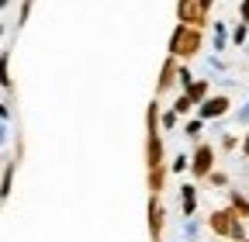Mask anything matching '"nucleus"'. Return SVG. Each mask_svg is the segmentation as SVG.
<instances>
[{"label":"nucleus","mask_w":249,"mask_h":242,"mask_svg":"<svg viewBox=\"0 0 249 242\" xmlns=\"http://www.w3.org/2000/svg\"><path fill=\"white\" fill-rule=\"evenodd\" d=\"M160 111H156V104H149L145 111V125H149V138H145V163L149 166H163V142L160 135H156V125H160Z\"/></svg>","instance_id":"1"},{"label":"nucleus","mask_w":249,"mask_h":242,"mask_svg":"<svg viewBox=\"0 0 249 242\" xmlns=\"http://www.w3.org/2000/svg\"><path fill=\"white\" fill-rule=\"evenodd\" d=\"M201 49V35H197V28L194 24H180L177 32H173V38H170V52L173 55H194Z\"/></svg>","instance_id":"2"},{"label":"nucleus","mask_w":249,"mask_h":242,"mask_svg":"<svg viewBox=\"0 0 249 242\" xmlns=\"http://www.w3.org/2000/svg\"><path fill=\"white\" fill-rule=\"evenodd\" d=\"M211 232L242 239V225H239V215H235V211H214V215H211Z\"/></svg>","instance_id":"3"},{"label":"nucleus","mask_w":249,"mask_h":242,"mask_svg":"<svg viewBox=\"0 0 249 242\" xmlns=\"http://www.w3.org/2000/svg\"><path fill=\"white\" fill-rule=\"evenodd\" d=\"M204 4H201V0H180V4H177V14H180V21H187V24H204Z\"/></svg>","instance_id":"4"},{"label":"nucleus","mask_w":249,"mask_h":242,"mask_svg":"<svg viewBox=\"0 0 249 242\" xmlns=\"http://www.w3.org/2000/svg\"><path fill=\"white\" fill-rule=\"evenodd\" d=\"M211 163H214V153H211L208 145H201L197 153H194V163H191V170H194L197 176H208V173H211Z\"/></svg>","instance_id":"5"},{"label":"nucleus","mask_w":249,"mask_h":242,"mask_svg":"<svg viewBox=\"0 0 249 242\" xmlns=\"http://www.w3.org/2000/svg\"><path fill=\"white\" fill-rule=\"evenodd\" d=\"M149 232H152V239L160 242V232H163V207H160V201H149Z\"/></svg>","instance_id":"6"},{"label":"nucleus","mask_w":249,"mask_h":242,"mask_svg":"<svg viewBox=\"0 0 249 242\" xmlns=\"http://www.w3.org/2000/svg\"><path fill=\"white\" fill-rule=\"evenodd\" d=\"M229 111V101L225 97H211L201 104V118H218V114H225Z\"/></svg>","instance_id":"7"},{"label":"nucleus","mask_w":249,"mask_h":242,"mask_svg":"<svg viewBox=\"0 0 249 242\" xmlns=\"http://www.w3.org/2000/svg\"><path fill=\"white\" fill-rule=\"evenodd\" d=\"M177 76H180V73H177V63H173V59H166V66H163V76H160V90H170Z\"/></svg>","instance_id":"8"},{"label":"nucleus","mask_w":249,"mask_h":242,"mask_svg":"<svg viewBox=\"0 0 249 242\" xmlns=\"http://www.w3.org/2000/svg\"><path fill=\"white\" fill-rule=\"evenodd\" d=\"M149 187H152V194L163 187V166H149Z\"/></svg>","instance_id":"9"},{"label":"nucleus","mask_w":249,"mask_h":242,"mask_svg":"<svg viewBox=\"0 0 249 242\" xmlns=\"http://www.w3.org/2000/svg\"><path fill=\"white\" fill-rule=\"evenodd\" d=\"M194 204H197L194 187H183V215H194Z\"/></svg>","instance_id":"10"},{"label":"nucleus","mask_w":249,"mask_h":242,"mask_svg":"<svg viewBox=\"0 0 249 242\" xmlns=\"http://www.w3.org/2000/svg\"><path fill=\"white\" fill-rule=\"evenodd\" d=\"M204 94H208V83H191L187 86V97L191 101H204Z\"/></svg>","instance_id":"11"},{"label":"nucleus","mask_w":249,"mask_h":242,"mask_svg":"<svg viewBox=\"0 0 249 242\" xmlns=\"http://www.w3.org/2000/svg\"><path fill=\"white\" fill-rule=\"evenodd\" d=\"M232 207L239 211V215H249V201H246V197H239V194L232 197Z\"/></svg>","instance_id":"12"},{"label":"nucleus","mask_w":249,"mask_h":242,"mask_svg":"<svg viewBox=\"0 0 249 242\" xmlns=\"http://www.w3.org/2000/svg\"><path fill=\"white\" fill-rule=\"evenodd\" d=\"M191 107H194V101H191V97H187V94H183V97L177 101V114H187V111H191Z\"/></svg>","instance_id":"13"},{"label":"nucleus","mask_w":249,"mask_h":242,"mask_svg":"<svg viewBox=\"0 0 249 242\" xmlns=\"http://www.w3.org/2000/svg\"><path fill=\"white\" fill-rule=\"evenodd\" d=\"M242 21H249V0H242Z\"/></svg>","instance_id":"14"},{"label":"nucleus","mask_w":249,"mask_h":242,"mask_svg":"<svg viewBox=\"0 0 249 242\" xmlns=\"http://www.w3.org/2000/svg\"><path fill=\"white\" fill-rule=\"evenodd\" d=\"M239 121H249V104H246V107L239 111Z\"/></svg>","instance_id":"15"},{"label":"nucleus","mask_w":249,"mask_h":242,"mask_svg":"<svg viewBox=\"0 0 249 242\" xmlns=\"http://www.w3.org/2000/svg\"><path fill=\"white\" fill-rule=\"evenodd\" d=\"M201 4H204V7H211V0H201Z\"/></svg>","instance_id":"16"},{"label":"nucleus","mask_w":249,"mask_h":242,"mask_svg":"<svg viewBox=\"0 0 249 242\" xmlns=\"http://www.w3.org/2000/svg\"><path fill=\"white\" fill-rule=\"evenodd\" d=\"M246 153H249V135H246Z\"/></svg>","instance_id":"17"},{"label":"nucleus","mask_w":249,"mask_h":242,"mask_svg":"<svg viewBox=\"0 0 249 242\" xmlns=\"http://www.w3.org/2000/svg\"><path fill=\"white\" fill-rule=\"evenodd\" d=\"M239 242H242V239H239Z\"/></svg>","instance_id":"18"}]
</instances>
